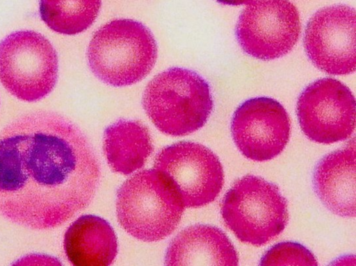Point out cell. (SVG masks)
Wrapping results in <instances>:
<instances>
[{
	"instance_id": "1",
	"label": "cell",
	"mask_w": 356,
	"mask_h": 266,
	"mask_svg": "<svg viewBox=\"0 0 356 266\" xmlns=\"http://www.w3.org/2000/svg\"><path fill=\"white\" fill-rule=\"evenodd\" d=\"M100 178L88 139L59 113H26L0 133V215L11 222L58 227L90 204Z\"/></svg>"
},
{
	"instance_id": "2",
	"label": "cell",
	"mask_w": 356,
	"mask_h": 266,
	"mask_svg": "<svg viewBox=\"0 0 356 266\" xmlns=\"http://www.w3.org/2000/svg\"><path fill=\"white\" fill-rule=\"evenodd\" d=\"M213 97L207 81L197 72L182 67L169 68L147 85L143 108L163 133L172 136L191 134L207 122Z\"/></svg>"
},
{
	"instance_id": "3",
	"label": "cell",
	"mask_w": 356,
	"mask_h": 266,
	"mask_svg": "<svg viewBox=\"0 0 356 266\" xmlns=\"http://www.w3.org/2000/svg\"><path fill=\"white\" fill-rule=\"evenodd\" d=\"M115 206L122 228L144 242L170 235L185 209L174 188L155 169L140 171L127 179L117 191Z\"/></svg>"
},
{
	"instance_id": "4",
	"label": "cell",
	"mask_w": 356,
	"mask_h": 266,
	"mask_svg": "<svg viewBox=\"0 0 356 266\" xmlns=\"http://www.w3.org/2000/svg\"><path fill=\"white\" fill-rule=\"evenodd\" d=\"M92 72L104 83L122 87L144 78L154 67L157 47L142 23L118 19L100 27L88 48Z\"/></svg>"
},
{
	"instance_id": "5",
	"label": "cell",
	"mask_w": 356,
	"mask_h": 266,
	"mask_svg": "<svg viewBox=\"0 0 356 266\" xmlns=\"http://www.w3.org/2000/svg\"><path fill=\"white\" fill-rule=\"evenodd\" d=\"M220 211L236 237L256 247L277 237L289 220L287 202L278 187L252 174L233 183L222 201Z\"/></svg>"
},
{
	"instance_id": "6",
	"label": "cell",
	"mask_w": 356,
	"mask_h": 266,
	"mask_svg": "<svg viewBox=\"0 0 356 266\" xmlns=\"http://www.w3.org/2000/svg\"><path fill=\"white\" fill-rule=\"evenodd\" d=\"M56 51L42 34L15 31L0 42V81L17 99L35 101L49 94L58 78Z\"/></svg>"
},
{
	"instance_id": "7",
	"label": "cell",
	"mask_w": 356,
	"mask_h": 266,
	"mask_svg": "<svg viewBox=\"0 0 356 266\" xmlns=\"http://www.w3.org/2000/svg\"><path fill=\"white\" fill-rule=\"evenodd\" d=\"M154 169L174 188L185 208H199L213 201L224 184L218 156L203 144L179 142L162 149Z\"/></svg>"
},
{
	"instance_id": "8",
	"label": "cell",
	"mask_w": 356,
	"mask_h": 266,
	"mask_svg": "<svg viewBox=\"0 0 356 266\" xmlns=\"http://www.w3.org/2000/svg\"><path fill=\"white\" fill-rule=\"evenodd\" d=\"M301 31L296 6L287 1L247 2L236 26V37L248 55L264 60L287 54Z\"/></svg>"
},
{
	"instance_id": "9",
	"label": "cell",
	"mask_w": 356,
	"mask_h": 266,
	"mask_svg": "<svg viewBox=\"0 0 356 266\" xmlns=\"http://www.w3.org/2000/svg\"><path fill=\"white\" fill-rule=\"evenodd\" d=\"M297 115L302 132L309 140L325 144L343 141L355 131V97L339 80L320 78L300 94Z\"/></svg>"
},
{
	"instance_id": "10",
	"label": "cell",
	"mask_w": 356,
	"mask_h": 266,
	"mask_svg": "<svg viewBox=\"0 0 356 266\" xmlns=\"http://www.w3.org/2000/svg\"><path fill=\"white\" fill-rule=\"evenodd\" d=\"M355 8L343 4L324 7L310 17L304 47L317 68L332 75L355 72Z\"/></svg>"
},
{
	"instance_id": "11",
	"label": "cell",
	"mask_w": 356,
	"mask_h": 266,
	"mask_svg": "<svg viewBox=\"0 0 356 266\" xmlns=\"http://www.w3.org/2000/svg\"><path fill=\"white\" fill-rule=\"evenodd\" d=\"M231 131L240 152L253 161L270 160L284 149L291 120L284 106L266 97L252 98L235 110Z\"/></svg>"
},
{
	"instance_id": "12",
	"label": "cell",
	"mask_w": 356,
	"mask_h": 266,
	"mask_svg": "<svg viewBox=\"0 0 356 266\" xmlns=\"http://www.w3.org/2000/svg\"><path fill=\"white\" fill-rule=\"evenodd\" d=\"M355 143L324 156L313 174L315 193L332 213L343 217H355Z\"/></svg>"
},
{
	"instance_id": "13",
	"label": "cell",
	"mask_w": 356,
	"mask_h": 266,
	"mask_svg": "<svg viewBox=\"0 0 356 266\" xmlns=\"http://www.w3.org/2000/svg\"><path fill=\"white\" fill-rule=\"evenodd\" d=\"M237 252L226 234L207 224H195L181 231L170 242L165 265H237Z\"/></svg>"
},
{
	"instance_id": "14",
	"label": "cell",
	"mask_w": 356,
	"mask_h": 266,
	"mask_svg": "<svg viewBox=\"0 0 356 266\" xmlns=\"http://www.w3.org/2000/svg\"><path fill=\"white\" fill-rule=\"evenodd\" d=\"M68 260L75 266H108L118 253L115 231L104 219L85 215L77 218L64 235Z\"/></svg>"
},
{
	"instance_id": "15",
	"label": "cell",
	"mask_w": 356,
	"mask_h": 266,
	"mask_svg": "<svg viewBox=\"0 0 356 266\" xmlns=\"http://www.w3.org/2000/svg\"><path fill=\"white\" fill-rule=\"evenodd\" d=\"M103 149L113 171L128 175L144 166L154 147L150 133L143 123L120 119L105 129Z\"/></svg>"
},
{
	"instance_id": "16",
	"label": "cell",
	"mask_w": 356,
	"mask_h": 266,
	"mask_svg": "<svg viewBox=\"0 0 356 266\" xmlns=\"http://www.w3.org/2000/svg\"><path fill=\"white\" fill-rule=\"evenodd\" d=\"M100 1H40L42 19L59 33L74 35L87 29L96 19Z\"/></svg>"
},
{
	"instance_id": "17",
	"label": "cell",
	"mask_w": 356,
	"mask_h": 266,
	"mask_svg": "<svg viewBox=\"0 0 356 266\" xmlns=\"http://www.w3.org/2000/svg\"><path fill=\"white\" fill-rule=\"evenodd\" d=\"M261 265H317L314 254L302 244L283 242L273 246L263 256Z\"/></svg>"
}]
</instances>
